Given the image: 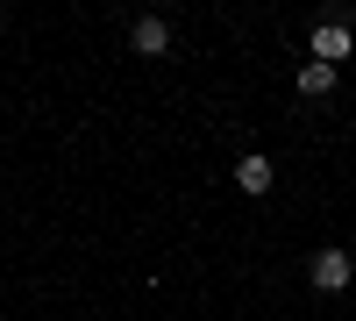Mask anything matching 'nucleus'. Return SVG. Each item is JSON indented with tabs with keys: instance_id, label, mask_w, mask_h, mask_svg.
Listing matches in <instances>:
<instances>
[{
	"instance_id": "nucleus-1",
	"label": "nucleus",
	"mask_w": 356,
	"mask_h": 321,
	"mask_svg": "<svg viewBox=\"0 0 356 321\" xmlns=\"http://www.w3.org/2000/svg\"><path fill=\"white\" fill-rule=\"evenodd\" d=\"M349 50H356V29H349V22H321V29H314V43H307L314 65H335V72H342V57H349Z\"/></svg>"
},
{
	"instance_id": "nucleus-2",
	"label": "nucleus",
	"mask_w": 356,
	"mask_h": 321,
	"mask_svg": "<svg viewBox=\"0 0 356 321\" xmlns=\"http://www.w3.org/2000/svg\"><path fill=\"white\" fill-rule=\"evenodd\" d=\"M307 279H314V293H349V279H356V265H349V250H321Z\"/></svg>"
},
{
	"instance_id": "nucleus-3",
	"label": "nucleus",
	"mask_w": 356,
	"mask_h": 321,
	"mask_svg": "<svg viewBox=\"0 0 356 321\" xmlns=\"http://www.w3.org/2000/svg\"><path fill=\"white\" fill-rule=\"evenodd\" d=\"M129 43H136V57H164V50H171V22H164V15H136Z\"/></svg>"
},
{
	"instance_id": "nucleus-4",
	"label": "nucleus",
	"mask_w": 356,
	"mask_h": 321,
	"mask_svg": "<svg viewBox=\"0 0 356 321\" xmlns=\"http://www.w3.org/2000/svg\"><path fill=\"white\" fill-rule=\"evenodd\" d=\"M271 179H278V164H271V157H257V150L235 164V186H243V193H271Z\"/></svg>"
},
{
	"instance_id": "nucleus-5",
	"label": "nucleus",
	"mask_w": 356,
	"mask_h": 321,
	"mask_svg": "<svg viewBox=\"0 0 356 321\" xmlns=\"http://www.w3.org/2000/svg\"><path fill=\"white\" fill-rule=\"evenodd\" d=\"M300 93H307V100L335 93V65H314V57H307V65H300Z\"/></svg>"
}]
</instances>
